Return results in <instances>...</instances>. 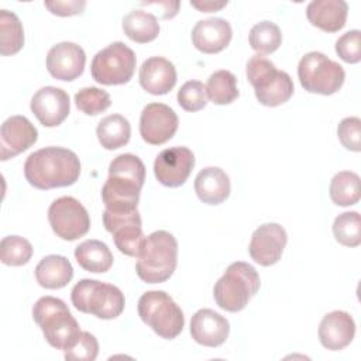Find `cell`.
<instances>
[{"mask_svg":"<svg viewBox=\"0 0 361 361\" xmlns=\"http://www.w3.org/2000/svg\"><path fill=\"white\" fill-rule=\"evenodd\" d=\"M348 6L344 0H313L306 7L309 23L326 32H336L345 25Z\"/></svg>","mask_w":361,"mask_h":361,"instance_id":"603a6c76","label":"cell"},{"mask_svg":"<svg viewBox=\"0 0 361 361\" xmlns=\"http://www.w3.org/2000/svg\"><path fill=\"white\" fill-rule=\"evenodd\" d=\"M73 278V268L63 255H47L35 267V279L45 289H61Z\"/></svg>","mask_w":361,"mask_h":361,"instance_id":"d4e9b609","label":"cell"},{"mask_svg":"<svg viewBox=\"0 0 361 361\" xmlns=\"http://www.w3.org/2000/svg\"><path fill=\"white\" fill-rule=\"evenodd\" d=\"M190 4L203 11V13H212V11H217V10H221L223 7H226L227 1H220V3H216V1H190Z\"/></svg>","mask_w":361,"mask_h":361,"instance_id":"b9f144b4","label":"cell"},{"mask_svg":"<svg viewBox=\"0 0 361 361\" xmlns=\"http://www.w3.org/2000/svg\"><path fill=\"white\" fill-rule=\"evenodd\" d=\"M330 199L337 206H353L360 200V176L351 171L336 173L329 188Z\"/></svg>","mask_w":361,"mask_h":361,"instance_id":"f1b7e54d","label":"cell"},{"mask_svg":"<svg viewBox=\"0 0 361 361\" xmlns=\"http://www.w3.org/2000/svg\"><path fill=\"white\" fill-rule=\"evenodd\" d=\"M32 257L31 243L20 235H7L0 243V259L4 265L21 267Z\"/></svg>","mask_w":361,"mask_h":361,"instance_id":"d6a6232c","label":"cell"},{"mask_svg":"<svg viewBox=\"0 0 361 361\" xmlns=\"http://www.w3.org/2000/svg\"><path fill=\"white\" fill-rule=\"evenodd\" d=\"M319 340L322 345L331 351L345 348L354 338L355 323L354 319L343 310L327 313L319 324Z\"/></svg>","mask_w":361,"mask_h":361,"instance_id":"ffe728a7","label":"cell"},{"mask_svg":"<svg viewBox=\"0 0 361 361\" xmlns=\"http://www.w3.org/2000/svg\"><path fill=\"white\" fill-rule=\"evenodd\" d=\"M78 264L87 272L103 274L113 265V254L110 248L99 240H86L75 250Z\"/></svg>","mask_w":361,"mask_h":361,"instance_id":"484cf974","label":"cell"},{"mask_svg":"<svg viewBox=\"0 0 361 361\" xmlns=\"http://www.w3.org/2000/svg\"><path fill=\"white\" fill-rule=\"evenodd\" d=\"M333 233L336 240L345 247H357L361 243V219L358 212H344L334 219Z\"/></svg>","mask_w":361,"mask_h":361,"instance_id":"836d02e7","label":"cell"},{"mask_svg":"<svg viewBox=\"0 0 361 361\" xmlns=\"http://www.w3.org/2000/svg\"><path fill=\"white\" fill-rule=\"evenodd\" d=\"M337 137L344 148L358 152L361 149V120L358 117H345L337 127Z\"/></svg>","mask_w":361,"mask_h":361,"instance_id":"f35d334b","label":"cell"},{"mask_svg":"<svg viewBox=\"0 0 361 361\" xmlns=\"http://www.w3.org/2000/svg\"><path fill=\"white\" fill-rule=\"evenodd\" d=\"M24 175L31 186L41 190L71 186L79 179L80 162L68 148L45 147L28 155Z\"/></svg>","mask_w":361,"mask_h":361,"instance_id":"7a4b0ae2","label":"cell"},{"mask_svg":"<svg viewBox=\"0 0 361 361\" xmlns=\"http://www.w3.org/2000/svg\"><path fill=\"white\" fill-rule=\"evenodd\" d=\"M144 180L145 166L137 155L116 157L109 165V178L102 188L104 210L114 214L137 210Z\"/></svg>","mask_w":361,"mask_h":361,"instance_id":"6da1fadb","label":"cell"},{"mask_svg":"<svg viewBox=\"0 0 361 361\" xmlns=\"http://www.w3.org/2000/svg\"><path fill=\"white\" fill-rule=\"evenodd\" d=\"M228 333V320L212 309H200L192 316L190 336L202 345L219 347L227 340Z\"/></svg>","mask_w":361,"mask_h":361,"instance_id":"d6986e66","label":"cell"},{"mask_svg":"<svg viewBox=\"0 0 361 361\" xmlns=\"http://www.w3.org/2000/svg\"><path fill=\"white\" fill-rule=\"evenodd\" d=\"M30 107L44 127H56L68 117L71 102L63 89L45 86L32 96Z\"/></svg>","mask_w":361,"mask_h":361,"instance_id":"e0dca14e","label":"cell"},{"mask_svg":"<svg viewBox=\"0 0 361 361\" xmlns=\"http://www.w3.org/2000/svg\"><path fill=\"white\" fill-rule=\"evenodd\" d=\"M248 41L251 48L258 52V55H267L275 52L279 48L282 42V34L275 23L261 21L251 28Z\"/></svg>","mask_w":361,"mask_h":361,"instance_id":"1f68e13d","label":"cell"},{"mask_svg":"<svg viewBox=\"0 0 361 361\" xmlns=\"http://www.w3.org/2000/svg\"><path fill=\"white\" fill-rule=\"evenodd\" d=\"M195 192L203 203L220 204L230 195V179L221 168L207 166L196 175Z\"/></svg>","mask_w":361,"mask_h":361,"instance_id":"cb8c5ba5","label":"cell"},{"mask_svg":"<svg viewBox=\"0 0 361 361\" xmlns=\"http://www.w3.org/2000/svg\"><path fill=\"white\" fill-rule=\"evenodd\" d=\"M71 299L78 310L103 320L120 316L126 305L124 295L117 286L96 279H80L73 286Z\"/></svg>","mask_w":361,"mask_h":361,"instance_id":"52a82bcc","label":"cell"},{"mask_svg":"<svg viewBox=\"0 0 361 361\" xmlns=\"http://www.w3.org/2000/svg\"><path fill=\"white\" fill-rule=\"evenodd\" d=\"M38 131L24 116H11L0 130V159L7 161L35 144Z\"/></svg>","mask_w":361,"mask_h":361,"instance_id":"ac0fdd59","label":"cell"},{"mask_svg":"<svg viewBox=\"0 0 361 361\" xmlns=\"http://www.w3.org/2000/svg\"><path fill=\"white\" fill-rule=\"evenodd\" d=\"M176 83V69L162 56H151L140 68V85L151 94H166Z\"/></svg>","mask_w":361,"mask_h":361,"instance_id":"7402d4cb","label":"cell"},{"mask_svg":"<svg viewBox=\"0 0 361 361\" xmlns=\"http://www.w3.org/2000/svg\"><path fill=\"white\" fill-rule=\"evenodd\" d=\"M123 31L131 41L147 44L158 37L159 23L154 14L137 8L124 16Z\"/></svg>","mask_w":361,"mask_h":361,"instance_id":"4316f807","label":"cell"},{"mask_svg":"<svg viewBox=\"0 0 361 361\" xmlns=\"http://www.w3.org/2000/svg\"><path fill=\"white\" fill-rule=\"evenodd\" d=\"M135 271L140 279L147 283H161L169 279L178 264L176 238L165 231L151 233L137 257Z\"/></svg>","mask_w":361,"mask_h":361,"instance_id":"3957f363","label":"cell"},{"mask_svg":"<svg viewBox=\"0 0 361 361\" xmlns=\"http://www.w3.org/2000/svg\"><path fill=\"white\" fill-rule=\"evenodd\" d=\"M231 25L224 18L200 20L192 30V42L203 54H217L231 41Z\"/></svg>","mask_w":361,"mask_h":361,"instance_id":"44dd1931","label":"cell"},{"mask_svg":"<svg viewBox=\"0 0 361 361\" xmlns=\"http://www.w3.org/2000/svg\"><path fill=\"white\" fill-rule=\"evenodd\" d=\"M48 221L52 231L66 241L83 237L90 228L87 210L72 196H62L51 203L48 209Z\"/></svg>","mask_w":361,"mask_h":361,"instance_id":"8fae6325","label":"cell"},{"mask_svg":"<svg viewBox=\"0 0 361 361\" xmlns=\"http://www.w3.org/2000/svg\"><path fill=\"white\" fill-rule=\"evenodd\" d=\"M298 76L306 92L329 96L340 90L345 72L338 62L331 61L322 52L313 51L299 61Z\"/></svg>","mask_w":361,"mask_h":361,"instance_id":"9c48e42d","label":"cell"},{"mask_svg":"<svg viewBox=\"0 0 361 361\" xmlns=\"http://www.w3.org/2000/svg\"><path fill=\"white\" fill-rule=\"evenodd\" d=\"M135 54L124 42L117 41L99 51L92 61V78L102 85H124L135 71Z\"/></svg>","mask_w":361,"mask_h":361,"instance_id":"30bf717a","label":"cell"},{"mask_svg":"<svg viewBox=\"0 0 361 361\" xmlns=\"http://www.w3.org/2000/svg\"><path fill=\"white\" fill-rule=\"evenodd\" d=\"M178 103L186 111H199L207 104L206 86L199 80H189L178 90Z\"/></svg>","mask_w":361,"mask_h":361,"instance_id":"d590c367","label":"cell"},{"mask_svg":"<svg viewBox=\"0 0 361 361\" xmlns=\"http://www.w3.org/2000/svg\"><path fill=\"white\" fill-rule=\"evenodd\" d=\"M138 314L159 337L172 340L183 329L185 317L180 307L164 290H148L138 300Z\"/></svg>","mask_w":361,"mask_h":361,"instance_id":"ba28073f","label":"cell"},{"mask_svg":"<svg viewBox=\"0 0 361 361\" xmlns=\"http://www.w3.org/2000/svg\"><path fill=\"white\" fill-rule=\"evenodd\" d=\"M261 286L259 275L247 262L237 261L228 265L223 276L213 288V296L219 307L226 312H240L257 295Z\"/></svg>","mask_w":361,"mask_h":361,"instance_id":"5b68a950","label":"cell"},{"mask_svg":"<svg viewBox=\"0 0 361 361\" xmlns=\"http://www.w3.org/2000/svg\"><path fill=\"white\" fill-rule=\"evenodd\" d=\"M247 78L255 90L257 100L268 107L286 103L295 90L290 76L258 54L247 62Z\"/></svg>","mask_w":361,"mask_h":361,"instance_id":"8992f818","label":"cell"},{"mask_svg":"<svg viewBox=\"0 0 361 361\" xmlns=\"http://www.w3.org/2000/svg\"><path fill=\"white\" fill-rule=\"evenodd\" d=\"M32 317L48 344L56 350H66L82 331L66 303L54 296L39 298L32 307Z\"/></svg>","mask_w":361,"mask_h":361,"instance_id":"277c9868","label":"cell"},{"mask_svg":"<svg viewBox=\"0 0 361 361\" xmlns=\"http://www.w3.org/2000/svg\"><path fill=\"white\" fill-rule=\"evenodd\" d=\"M141 6H147L149 8H152V7L159 8L161 18L168 20V18H172L178 14L180 3L179 1H142Z\"/></svg>","mask_w":361,"mask_h":361,"instance_id":"60d3db41","label":"cell"},{"mask_svg":"<svg viewBox=\"0 0 361 361\" xmlns=\"http://www.w3.org/2000/svg\"><path fill=\"white\" fill-rule=\"evenodd\" d=\"M86 54L75 42H59L47 54V69L58 80H75L83 73Z\"/></svg>","mask_w":361,"mask_h":361,"instance_id":"2e32d148","label":"cell"},{"mask_svg":"<svg viewBox=\"0 0 361 361\" xmlns=\"http://www.w3.org/2000/svg\"><path fill=\"white\" fill-rule=\"evenodd\" d=\"M337 55L347 63H357L361 59V32L351 30L343 34L336 42Z\"/></svg>","mask_w":361,"mask_h":361,"instance_id":"74e56055","label":"cell"},{"mask_svg":"<svg viewBox=\"0 0 361 361\" xmlns=\"http://www.w3.org/2000/svg\"><path fill=\"white\" fill-rule=\"evenodd\" d=\"M76 107L87 116H96L107 110L111 104L110 94L99 87H83L75 94Z\"/></svg>","mask_w":361,"mask_h":361,"instance_id":"e575fe53","label":"cell"},{"mask_svg":"<svg viewBox=\"0 0 361 361\" xmlns=\"http://www.w3.org/2000/svg\"><path fill=\"white\" fill-rule=\"evenodd\" d=\"M24 45V30L18 17L7 10H0V54H17Z\"/></svg>","mask_w":361,"mask_h":361,"instance_id":"f546056e","label":"cell"},{"mask_svg":"<svg viewBox=\"0 0 361 361\" xmlns=\"http://www.w3.org/2000/svg\"><path fill=\"white\" fill-rule=\"evenodd\" d=\"M44 6L56 16L68 17V16H76L82 14L86 6V1L80 0H69V1H44Z\"/></svg>","mask_w":361,"mask_h":361,"instance_id":"ab89813d","label":"cell"},{"mask_svg":"<svg viewBox=\"0 0 361 361\" xmlns=\"http://www.w3.org/2000/svg\"><path fill=\"white\" fill-rule=\"evenodd\" d=\"M206 94L214 104L233 103L238 97L237 78L230 71H216L207 79Z\"/></svg>","mask_w":361,"mask_h":361,"instance_id":"4dcf8cb0","label":"cell"},{"mask_svg":"<svg viewBox=\"0 0 361 361\" xmlns=\"http://www.w3.org/2000/svg\"><path fill=\"white\" fill-rule=\"evenodd\" d=\"M99 142L106 149H117L126 145L131 137V126L121 114L104 117L96 128Z\"/></svg>","mask_w":361,"mask_h":361,"instance_id":"83f0119b","label":"cell"},{"mask_svg":"<svg viewBox=\"0 0 361 361\" xmlns=\"http://www.w3.org/2000/svg\"><path fill=\"white\" fill-rule=\"evenodd\" d=\"M103 224L104 228L113 235L114 244L120 252L135 258L140 255L147 237L142 233L141 216L138 210L123 214H114L104 210Z\"/></svg>","mask_w":361,"mask_h":361,"instance_id":"7c38bea8","label":"cell"},{"mask_svg":"<svg viewBox=\"0 0 361 361\" xmlns=\"http://www.w3.org/2000/svg\"><path fill=\"white\" fill-rule=\"evenodd\" d=\"M63 351L68 361H93L99 354V343L89 331H80L76 340Z\"/></svg>","mask_w":361,"mask_h":361,"instance_id":"8d00e7d4","label":"cell"},{"mask_svg":"<svg viewBox=\"0 0 361 361\" xmlns=\"http://www.w3.org/2000/svg\"><path fill=\"white\" fill-rule=\"evenodd\" d=\"M195 166V155L186 147H172L161 151L154 162L157 180L168 188H178L186 182Z\"/></svg>","mask_w":361,"mask_h":361,"instance_id":"4fadbf2b","label":"cell"},{"mask_svg":"<svg viewBox=\"0 0 361 361\" xmlns=\"http://www.w3.org/2000/svg\"><path fill=\"white\" fill-rule=\"evenodd\" d=\"M286 243L288 235L281 224L265 223L252 233L248 252L257 264L269 267L281 259Z\"/></svg>","mask_w":361,"mask_h":361,"instance_id":"9a60e30c","label":"cell"},{"mask_svg":"<svg viewBox=\"0 0 361 361\" xmlns=\"http://www.w3.org/2000/svg\"><path fill=\"white\" fill-rule=\"evenodd\" d=\"M178 130L176 113L164 103L147 104L140 117V134L151 145H161L169 141Z\"/></svg>","mask_w":361,"mask_h":361,"instance_id":"5bb4252c","label":"cell"}]
</instances>
